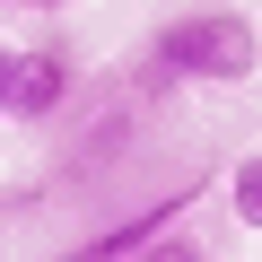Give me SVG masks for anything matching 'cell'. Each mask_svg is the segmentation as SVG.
<instances>
[{"instance_id":"obj_1","label":"cell","mask_w":262,"mask_h":262,"mask_svg":"<svg viewBox=\"0 0 262 262\" xmlns=\"http://www.w3.org/2000/svg\"><path fill=\"white\" fill-rule=\"evenodd\" d=\"M149 70L166 88H245L262 70V27L227 0H201V9H175L149 35Z\"/></svg>"},{"instance_id":"obj_2","label":"cell","mask_w":262,"mask_h":262,"mask_svg":"<svg viewBox=\"0 0 262 262\" xmlns=\"http://www.w3.org/2000/svg\"><path fill=\"white\" fill-rule=\"evenodd\" d=\"M70 96H79V53L70 44H27V53H9V96H0V114L9 122H53V114H70Z\"/></svg>"},{"instance_id":"obj_3","label":"cell","mask_w":262,"mask_h":262,"mask_svg":"<svg viewBox=\"0 0 262 262\" xmlns=\"http://www.w3.org/2000/svg\"><path fill=\"white\" fill-rule=\"evenodd\" d=\"M201 201V175L184 184V192H166V201H149V210H131V219H114V227H96V236H79L70 253H53V262H131V253H140V245H158L184 210Z\"/></svg>"},{"instance_id":"obj_4","label":"cell","mask_w":262,"mask_h":262,"mask_svg":"<svg viewBox=\"0 0 262 262\" xmlns=\"http://www.w3.org/2000/svg\"><path fill=\"white\" fill-rule=\"evenodd\" d=\"M227 210H236V227H245V236H262V149L227 166Z\"/></svg>"},{"instance_id":"obj_5","label":"cell","mask_w":262,"mask_h":262,"mask_svg":"<svg viewBox=\"0 0 262 262\" xmlns=\"http://www.w3.org/2000/svg\"><path fill=\"white\" fill-rule=\"evenodd\" d=\"M131 262H210V245H201V236H184V227H166L158 245H140Z\"/></svg>"},{"instance_id":"obj_6","label":"cell","mask_w":262,"mask_h":262,"mask_svg":"<svg viewBox=\"0 0 262 262\" xmlns=\"http://www.w3.org/2000/svg\"><path fill=\"white\" fill-rule=\"evenodd\" d=\"M0 9H44V18H53V9H61V0H0Z\"/></svg>"},{"instance_id":"obj_7","label":"cell","mask_w":262,"mask_h":262,"mask_svg":"<svg viewBox=\"0 0 262 262\" xmlns=\"http://www.w3.org/2000/svg\"><path fill=\"white\" fill-rule=\"evenodd\" d=\"M0 96H9V44H0Z\"/></svg>"}]
</instances>
